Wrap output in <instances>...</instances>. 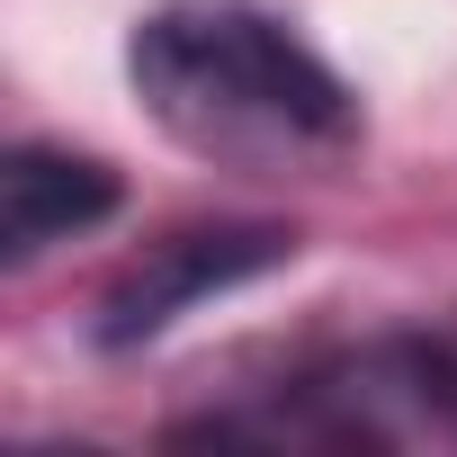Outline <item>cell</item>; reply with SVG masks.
I'll return each instance as SVG.
<instances>
[{"mask_svg":"<svg viewBox=\"0 0 457 457\" xmlns=\"http://www.w3.org/2000/svg\"><path fill=\"white\" fill-rule=\"evenodd\" d=\"M108 206H117L108 162L46 153V144H19L0 162V243H10V261H28V252H46L63 234H90Z\"/></svg>","mask_w":457,"mask_h":457,"instance_id":"3957f363","label":"cell"},{"mask_svg":"<svg viewBox=\"0 0 457 457\" xmlns=\"http://www.w3.org/2000/svg\"><path fill=\"white\" fill-rule=\"evenodd\" d=\"M135 99L206 162H314L359 135L350 90L261 10H162L126 46Z\"/></svg>","mask_w":457,"mask_h":457,"instance_id":"6da1fadb","label":"cell"},{"mask_svg":"<svg viewBox=\"0 0 457 457\" xmlns=\"http://www.w3.org/2000/svg\"><path fill=\"white\" fill-rule=\"evenodd\" d=\"M270 261H287V234H270V224H243V234H170V243H153L144 270L108 296V341H144V332H162L179 305L234 287V278H252V270H270Z\"/></svg>","mask_w":457,"mask_h":457,"instance_id":"7a4b0ae2","label":"cell"}]
</instances>
